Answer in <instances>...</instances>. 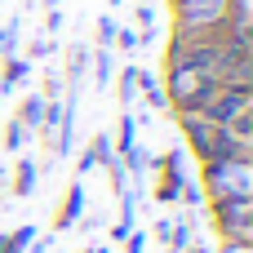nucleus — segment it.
I'll list each match as a JSON object with an SVG mask.
<instances>
[{
	"instance_id": "nucleus-13",
	"label": "nucleus",
	"mask_w": 253,
	"mask_h": 253,
	"mask_svg": "<svg viewBox=\"0 0 253 253\" xmlns=\"http://www.w3.org/2000/svg\"><path fill=\"white\" fill-rule=\"evenodd\" d=\"M98 36H102V44H111V40H116V22L102 18V31H98Z\"/></svg>"
},
{
	"instance_id": "nucleus-18",
	"label": "nucleus",
	"mask_w": 253,
	"mask_h": 253,
	"mask_svg": "<svg viewBox=\"0 0 253 253\" xmlns=\"http://www.w3.org/2000/svg\"><path fill=\"white\" fill-rule=\"evenodd\" d=\"M36 253H44V249H36Z\"/></svg>"
},
{
	"instance_id": "nucleus-3",
	"label": "nucleus",
	"mask_w": 253,
	"mask_h": 253,
	"mask_svg": "<svg viewBox=\"0 0 253 253\" xmlns=\"http://www.w3.org/2000/svg\"><path fill=\"white\" fill-rule=\"evenodd\" d=\"M209 89H213L209 71H200V67H165V102H173V111H200Z\"/></svg>"
},
{
	"instance_id": "nucleus-2",
	"label": "nucleus",
	"mask_w": 253,
	"mask_h": 253,
	"mask_svg": "<svg viewBox=\"0 0 253 253\" xmlns=\"http://www.w3.org/2000/svg\"><path fill=\"white\" fill-rule=\"evenodd\" d=\"M200 116L213 125H236L253 116V84H213L200 102Z\"/></svg>"
},
{
	"instance_id": "nucleus-9",
	"label": "nucleus",
	"mask_w": 253,
	"mask_h": 253,
	"mask_svg": "<svg viewBox=\"0 0 253 253\" xmlns=\"http://www.w3.org/2000/svg\"><path fill=\"white\" fill-rule=\"evenodd\" d=\"M31 245V227H18L13 236H0V253H22Z\"/></svg>"
},
{
	"instance_id": "nucleus-15",
	"label": "nucleus",
	"mask_w": 253,
	"mask_h": 253,
	"mask_svg": "<svg viewBox=\"0 0 253 253\" xmlns=\"http://www.w3.org/2000/svg\"><path fill=\"white\" fill-rule=\"evenodd\" d=\"M84 71V49H71V76Z\"/></svg>"
},
{
	"instance_id": "nucleus-16",
	"label": "nucleus",
	"mask_w": 253,
	"mask_h": 253,
	"mask_svg": "<svg viewBox=\"0 0 253 253\" xmlns=\"http://www.w3.org/2000/svg\"><path fill=\"white\" fill-rule=\"evenodd\" d=\"M187 253H209V249H187Z\"/></svg>"
},
{
	"instance_id": "nucleus-19",
	"label": "nucleus",
	"mask_w": 253,
	"mask_h": 253,
	"mask_svg": "<svg viewBox=\"0 0 253 253\" xmlns=\"http://www.w3.org/2000/svg\"><path fill=\"white\" fill-rule=\"evenodd\" d=\"M111 4H116V0H111Z\"/></svg>"
},
{
	"instance_id": "nucleus-11",
	"label": "nucleus",
	"mask_w": 253,
	"mask_h": 253,
	"mask_svg": "<svg viewBox=\"0 0 253 253\" xmlns=\"http://www.w3.org/2000/svg\"><path fill=\"white\" fill-rule=\"evenodd\" d=\"M22 138H27V129L13 120V125H9V133H4V147H9V151H18V147H22Z\"/></svg>"
},
{
	"instance_id": "nucleus-7",
	"label": "nucleus",
	"mask_w": 253,
	"mask_h": 253,
	"mask_svg": "<svg viewBox=\"0 0 253 253\" xmlns=\"http://www.w3.org/2000/svg\"><path fill=\"white\" fill-rule=\"evenodd\" d=\"M107 160H111V147H107V133H98V138H93V147L84 151L80 169H93V165H107Z\"/></svg>"
},
{
	"instance_id": "nucleus-5",
	"label": "nucleus",
	"mask_w": 253,
	"mask_h": 253,
	"mask_svg": "<svg viewBox=\"0 0 253 253\" xmlns=\"http://www.w3.org/2000/svg\"><path fill=\"white\" fill-rule=\"evenodd\" d=\"M80 209H84V191H80V187H67V196H62V209H58L53 227H58V231H62V227H71V218H80Z\"/></svg>"
},
{
	"instance_id": "nucleus-4",
	"label": "nucleus",
	"mask_w": 253,
	"mask_h": 253,
	"mask_svg": "<svg viewBox=\"0 0 253 253\" xmlns=\"http://www.w3.org/2000/svg\"><path fill=\"white\" fill-rule=\"evenodd\" d=\"M213 205V222L218 236L227 240V249H249L253 245V200H209Z\"/></svg>"
},
{
	"instance_id": "nucleus-17",
	"label": "nucleus",
	"mask_w": 253,
	"mask_h": 253,
	"mask_svg": "<svg viewBox=\"0 0 253 253\" xmlns=\"http://www.w3.org/2000/svg\"><path fill=\"white\" fill-rule=\"evenodd\" d=\"M89 253H107V249H89Z\"/></svg>"
},
{
	"instance_id": "nucleus-12",
	"label": "nucleus",
	"mask_w": 253,
	"mask_h": 253,
	"mask_svg": "<svg viewBox=\"0 0 253 253\" xmlns=\"http://www.w3.org/2000/svg\"><path fill=\"white\" fill-rule=\"evenodd\" d=\"M129 147H133V120L120 125V151H129Z\"/></svg>"
},
{
	"instance_id": "nucleus-14",
	"label": "nucleus",
	"mask_w": 253,
	"mask_h": 253,
	"mask_svg": "<svg viewBox=\"0 0 253 253\" xmlns=\"http://www.w3.org/2000/svg\"><path fill=\"white\" fill-rule=\"evenodd\" d=\"M116 40H120V44H125V49H133V44H138V40H142V36H138V31H116Z\"/></svg>"
},
{
	"instance_id": "nucleus-10",
	"label": "nucleus",
	"mask_w": 253,
	"mask_h": 253,
	"mask_svg": "<svg viewBox=\"0 0 253 253\" xmlns=\"http://www.w3.org/2000/svg\"><path fill=\"white\" fill-rule=\"evenodd\" d=\"M138 80H142V71H138V67H129V71L120 76V98H125V102L133 98V89H138Z\"/></svg>"
},
{
	"instance_id": "nucleus-6",
	"label": "nucleus",
	"mask_w": 253,
	"mask_h": 253,
	"mask_svg": "<svg viewBox=\"0 0 253 253\" xmlns=\"http://www.w3.org/2000/svg\"><path fill=\"white\" fill-rule=\"evenodd\" d=\"M18 125L31 129V125H44V98H27L22 111H18Z\"/></svg>"
},
{
	"instance_id": "nucleus-8",
	"label": "nucleus",
	"mask_w": 253,
	"mask_h": 253,
	"mask_svg": "<svg viewBox=\"0 0 253 253\" xmlns=\"http://www.w3.org/2000/svg\"><path fill=\"white\" fill-rule=\"evenodd\" d=\"M31 187H36V165H31V160H22V165H18V173H13V191H18V196H31Z\"/></svg>"
},
{
	"instance_id": "nucleus-1",
	"label": "nucleus",
	"mask_w": 253,
	"mask_h": 253,
	"mask_svg": "<svg viewBox=\"0 0 253 253\" xmlns=\"http://www.w3.org/2000/svg\"><path fill=\"white\" fill-rule=\"evenodd\" d=\"M209 200H253V160L240 156H218L200 165Z\"/></svg>"
}]
</instances>
